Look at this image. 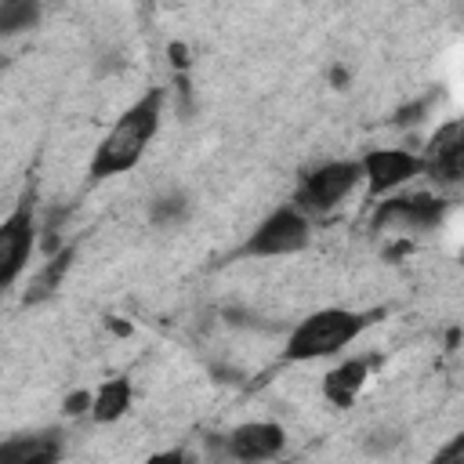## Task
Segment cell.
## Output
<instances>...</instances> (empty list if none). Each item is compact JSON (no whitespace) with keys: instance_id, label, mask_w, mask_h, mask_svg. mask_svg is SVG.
Returning a JSON list of instances; mask_svg holds the SVG:
<instances>
[{"instance_id":"1","label":"cell","mask_w":464,"mask_h":464,"mask_svg":"<svg viewBox=\"0 0 464 464\" xmlns=\"http://www.w3.org/2000/svg\"><path fill=\"white\" fill-rule=\"evenodd\" d=\"M163 105H167L163 87H149L141 98H134L112 120V127L102 134V141L94 145V156L87 163V178L91 181H109V178H120V174L134 170L141 163V156L149 152L156 130H160Z\"/></svg>"},{"instance_id":"2","label":"cell","mask_w":464,"mask_h":464,"mask_svg":"<svg viewBox=\"0 0 464 464\" xmlns=\"http://www.w3.org/2000/svg\"><path fill=\"white\" fill-rule=\"evenodd\" d=\"M384 308H315L308 312L286 337L283 348V362H315V359H330L337 352H344L348 344H355L373 323H381Z\"/></svg>"},{"instance_id":"3","label":"cell","mask_w":464,"mask_h":464,"mask_svg":"<svg viewBox=\"0 0 464 464\" xmlns=\"http://www.w3.org/2000/svg\"><path fill=\"white\" fill-rule=\"evenodd\" d=\"M312 243V221L286 199L279 203L272 214H265L250 232L246 239L228 254V261H265V257H290V254H301L304 246Z\"/></svg>"},{"instance_id":"4","label":"cell","mask_w":464,"mask_h":464,"mask_svg":"<svg viewBox=\"0 0 464 464\" xmlns=\"http://www.w3.org/2000/svg\"><path fill=\"white\" fill-rule=\"evenodd\" d=\"M359 185H362L359 160H330V163H319V167L301 174L290 203L312 221V218H323V214L337 210Z\"/></svg>"},{"instance_id":"5","label":"cell","mask_w":464,"mask_h":464,"mask_svg":"<svg viewBox=\"0 0 464 464\" xmlns=\"http://www.w3.org/2000/svg\"><path fill=\"white\" fill-rule=\"evenodd\" d=\"M36 246V188L25 185L14 210L0 221V290H11Z\"/></svg>"},{"instance_id":"6","label":"cell","mask_w":464,"mask_h":464,"mask_svg":"<svg viewBox=\"0 0 464 464\" xmlns=\"http://www.w3.org/2000/svg\"><path fill=\"white\" fill-rule=\"evenodd\" d=\"M362 181L370 196H395L417 174H424V160L413 149H370L359 160Z\"/></svg>"},{"instance_id":"7","label":"cell","mask_w":464,"mask_h":464,"mask_svg":"<svg viewBox=\"0 0 464 464\" xmlns=\"http://www.w3.org/2000/svg\"><path fill=\"white\" fill-rule=\"evenodd\" d=\"M221 446L232 464H276L286 450V431L276 420H246L236 424Z\"/></svg>"},{"instance_id":"8","label":"cell","mask_w":464,"mask_h":464,"mask_svg":"<svg viewBox=\"0 0 464 464\" xmlns=\"http://www.w3.org/2000/svg\"><path fill=\"white\" fill-rule=\"evenodd\" d=\"M446 203L435 199L431 192H410V196H388L373 210V228H406V232H424L435 228L442 218Z\"/></svg>"},{"instance_id":"9","label":"cell","mask_w":464,"mask_h":464,"mask_svg":"<svg viewBox=\"0 0 464 464\" xmlns=\"http://www.w3.org/2000/svg\"><path fill=\"white\" fill-rule=\"evenodd\" d=\"M420 160H424V174L435 185H457L464 178V127H460V120L435 130V138L428 141V152Z\"/></svg>"},{"instance_id":"10","label":"cell","mask_w":464,"mask_h":464,"mask_svg":"<svg viewBox=\"0 0 464 464\" xmlns=\"http://www.w3.org/2000/svg\"><path fill=\"white\" fill-rule=\"evenodd\" d=\"M65 453L58 428H36V431H14L0 439V464H58Z\"/></svg>"},{"instance_id":"11","label":"cell","mask_w":464,"mask_h":464,"mask_svg":"<svg viewBox=\"0 0 464 464\" xmlns=\"http://www.w3.org/2000/svg\"><path fill=\"white\" fill-rule=\"evenodd\" d=\"M370 362H373L370 355H352V359H341L334 370H326V373H323V384H319L323 399H326L334 410L355 406L359 392H362L366 381H370Z\"/></svg>"},{"instance_id":"12","label":"cell","mask_w":464,"mask_h":464,"mask_svg":"<svg viewBox=\"0 0 464 464\" xmlns=\"http://www.w3.org/2000/svg\"><path fill=\"white\" fill-rule=\"evenodd\" d=\"M134 406V384L130 377H109L91 392V420L94 424H116Z\"/></svg>"},{"instance_id":"13","label":"cell","mask_w":464,"mask_h":464,"mask_svg":"<svg viewBox=\"0 0 464 464\" xmlns=\"http://www.w3.org/2000/svg\"><path fill=\"white\" fill-rule=\"evenodd\" d=\"M72 257H76V246H62L58 254H51L47 261H44V268L33 276V283H29V290H25V304H40V301H47L58 286H62V279H65V272L72 268Z\"/></svg>"},{"instance_id":"14","label":"cell","mask_w":464,"mask_h":464,"mask_svg":"<svg viewBox=\"0 0 464 464\" xmlns=\"http://www.w3.org/2000/svg\"><path fill=\"white\" fill-rule=\"evenodd\" d=\"M188 214H192V199L181 188H163L149 203V221L156 228H181L188 221Z\"/></svg>"},{"instance_id":"15","label":"cell","mask_w":464,"mask_h":464,"mask_svg":"<svg viewBox=\"0 0 464 464\" xmlns=\"http://www.w3.org/2000/svg\"><path fill=\"white\" fill-rule=\"evenodd\" d=\"M44 18V7L36 0H4L0 4V36H18L36 29Z\"/></svg>"},{"instance_id":"16","label":"cell","mask_w":464,"mask_h":464,"mask_svg":"<svg viewBox=\"0 0 464 464\" xmlns=\"http://www.w3.org/2000/svg\"><path fill=\"white\" fill-rule=\"evenodd\" d=\"M431 464H464V435H453L442 450H435Z\"/></svg>"},{"instance_id":"17","label":"cell","mask_w":464,"mask_h":464,"mask_svg":"<svg viewBox=\"0 0 464 464\" xmlns=\"http://www.w3.org/2000/svg\"><path fill=\"white\" fill-rule=\"evenodd\" d=\"M80 413H91V392H72L65 399V417H80Z\"/></svg>"},{"instance_id":"18","label":"cell","mask_w":464,"mask_h":464,"mask_svg":"<svg viewBox=\"0 0 464 464\" xmlns=\"http://www.w3.org/2000/svg\"><path fill=\"white\" fill-rule=\"evenodd\" d=\"M141 464H188V453L185 450H160V453H152V457H145Z\"/></svg>"},{"instance_id":"19","label":"cell","mask_w":464,"mask_h":464,"mask_svg":"<svg viewBox=\"0 0 464 464\" xmlns=\"http://www.w3.org/2000/svg\"><path fill=\"white\" fill-rule=\"evenodd\" d=\"M4 65H7V58H4V51H0V72H4Z\"/></svg>"}]
</instances>
